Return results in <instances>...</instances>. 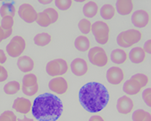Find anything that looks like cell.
Returning a JSON list of instances; mask_svg holds the SVG:
<instances>
[{
    "instance_id": "9",
    "label": "cell",
    "mask_w": 151,
    "mask_h": 121,
    "mask_svg": "<svg viewBox=\"0 0 151 121\" xmlns=\"http://www.w3.org/2000/svg\"><path fill=\"white\" fill-rule=\"evenodd\" d=\"M59 12L55 8H47L44 11L38 12L35 22L41 27L47 28L51 24H55L58 21Z\"/></svg>"
},
{
    "instance_id": "16",
    "label": "cell",
    "mask_w": 151,
    "mask_h": 121,
    "mask_svg": "<svg viewBox=\"0 0 151 121\" xmlns=\"http://www.w3.org/2000/svg\"><path fill=\"white\" fill-rule=\"evenodd\" d=\"M134 107L135 105L133 99L127 95L120 97L116 101V110L120 114L128 115L133 112Z\"/></svg>"
},
{
    "instance_id": "15",
    "label": "cell",
    "mask_w": 151,
    "mask_h": 121,
    "mask_svg": "<svg viewBox=\"0 0 151 121\" xmlns=\"http://www.w3.org/2000/svg\"><path fill=\"white\" fill-rule=\"evenodd\" d=\"M70 69L75 76H84L89 71L88 62L83 58H76L71 62Z\"/></svg>"
},
{
    "instance_id": "31",
    "label": "cell",
    "mask_w": 151,
    "mask_h": 121,
    "mask_svg": "<svg viewBox=\"0 0 151 121\" xmlns=\"http://www.w3.org/2000/svg\"><path fill=\"white\" fill-rule=\"evenodd\" d=\"M131 79H133V80H135L136 81H137L142 88L145 87V86H147L148 84H149V82H150V78H149V76L146 75V74H144V73H138L134 74V75L131 77Z\"/></svg>"
},
{
    "instance_id": "19",
    "label": "cell",
    "mask_w": 151,
    "mask_h": 121,
    "mask_svg": "<svg viewBox=\"0 0 151 121\" xmlns=\"http://www.w3.org/2000/svg\"><path fill=\"white\" fill-rule=\"evenodd\" d=\"M147 54L142 47H135L128 54L129 60L134 64H141L146 60Z\"/></svg>"
},
{
    "instance_id": "33",
    "label": "cell",
    "mask_w": 151,
    "mask_h": 121,
    "mask_svg": "<svg viewBox=\"0 0 151 121\" xmlns=\"http://www.w3.org/2000/svg\"><path fill=\"white\" fill-rule=\"evenodd\" d=\"M17 115L12 111H4L0 114V121H17Z\"/></svg>"
},
{
    "instance_id": "37",
    "label": "cell",
    "mask_w": 151,
    "mask_h": 121,
    "mask_svg": "<svg viewBox=\"0 0 151 121\" xmlns=\"http://www.w3.org/2000/svg\"><path fill=\"white\" fill-rule=\"evenodd\" d=\"M142 48L144 49V51L146 52V54H150L151 53V41L150 40H148L145 43H144V45H143V47Z\"/></svg>"
},
{
    "instance_id": "27",
    "label": "cell",
    "mask_w": 151,
    "mask_h": 121,
    "mask_svg": "<svg viewBox=\"0 0 151 121\" xmlns=\"http://www.w3.org/2000/svg\"><path fill=\"white\" fill-rule=\"evenodd\" d=\"M13 25H14V18L13 17H2L0 27L4 31L7 38H9L12 35Z\"/></svg>"
},
{
    "instance_id": "17",
    "label": "cell",
    "mask_w": 151,
    "mask_h": 121,
    "mask_svg": "<svg viewBox=\"0 0 151 121\" xmlns=\"http://www.w3.org/2000/svg\"><path fill=\"white\" fill-rule=\"evenodd\" d=\"M17 65L18 69L24 73H29L35 68V61L31 57L28 55L20 56L17 59Z\"/></svg>"
},
{
    "instance_id": "6",
    "label": "cell",
    "mask_w": 151,
    "mask_h": 121,
    "mask_svg": "<svg viewBox=\"0 0 151 121\" xmlns=\"http://www.w3.org/2000/svg\"><path fill=\"white\" fill-rule=\"evenodd\" d=\"M88 60L90 63L98 68H104L109 62V57L104 48L96 46L88 51Z\"/></svg>"
},
{
    "instance_id": "4",
    "label": "cell",
    "mask_w": 151,
    "mask_h": 121,
    "mask_svg": "<svg viewBox=\"0 0 151 121\" xmlns=\"http://www.w3.org/2000/svg\"><path fill=\"white\" fill-rule=\"evenodd\" d=\"M92 33L96 42L100 45H105L110 39L111 29L110 26L105 21H96L92 26Z\"/></svg>"
},
{
    "instance_id": "7",
    "label": "cell",
    "mask_w": 151,
    "mask_h": 121,
    "mask_svg": "<svg viewBox=\"0 0 151 121\" xmlns=\"http://www.w3.org/2000/svg\"><path fill=\"white\" fill-rule=\"evenodd\" d=\"M26 49V41L21 36H15L6 46V52L12 58H19Z\"/></svg>"
},
{
    "instance_id": "22",
    "label": "cell",
    "mask_w": 151,
    "mask_h": 121,
    "mask_svg": "<svg viewBox=\"0 0 151 121\" xmlns=\"http://www.w3.org/2000/svg\"><path fill=\"white\" fill-rule=\"evenodd\" d=\"M82 12L86 18L90 19L97 16V14L99 12V7L95 1H88L84 4Z\"/></svg>"
},
{
    "instance_id": "11",
    "label": "cell",
    "mask_w": 151,
    "mask_h": 121,
    "mask_svg": "<svg viewBox=\"0 0 151 121\" xmlns=\"http://www.w3.org/2000/svg\"><path fill=\"white\" fill-rule=\"evenodd\" d=\"M48 88L55 94L63 95L68 93L69 89V84L68 81L62 76L54 77L48 82Z\"/></svg>"
},
{
    "instance_id": "24",
    "label": "cell",
    "mask_w": 151,
    "mask_h": 121,
    "mask_svg": "<svg viewBox=\"0 0 151 121\" xmlns=\"http://www.w3.org/2000/svg\"><path fill=\"white\" fill-rule=\"evenodd\" d=\"M16 12H17L16 7L12 2H4L2 4V5L0 7V16L2 17H11L14 18Z\"/></svg>"
},
{
    "instance_id": "39",
    "label": "cell",
    "mask_w": 151,
    "mask_h": 121,
    "mask_svg": "<svg viewBox=\"0 0 151 121\" xmlns=\"http://www.w3.org/2000/svg\"><path fill=\"white\" fill-rule=\"evenodd\" d=\"M5 39H7L6 35H5L4 31L2 30V28L0 27V42H3L4 40H5Z\"/></svg>"
},
{
    "instance_id": "18",
    "label": "cell",
    "mask_w": 151,
    "mask_h": 121,
    "mask_svg": "<svg viewBox=\"0 0 151 121\" xmlns=\"http://www.w3.org/2000/svg\"><path fill=\"white\" fill-rule=\"evenodd\" d=\"M116 12L121 16L130 15L134 10V3L132 0H117L116 2Z\"/></svg>"
},
{
    "instance_id": "26",
    "label": "cell",
    "mask_w": 151,
    "mask_h": 121,
    "mask_svg": "<svg viewBox=\"0 0 151 121\" xmlns=\"http://www.w3.org/2000/svg\"><path fill=\"white\" fill-rule=\"evenodd\" d=\"M52 41V36L47 32H42L36 34L34 37V42L38 47H45Z\"/></svg>"
},
{
    "instance_id": "34",
    "label": "cell",
    "mask_w": 151,
    "mask_h": 121,
    "mask_svg": "<svg viewBox=\"0 0 151 121\" xmlns=\"http://www.w3.org/2000/svg\"><path fill=\"white\" fill-rule=\"evenodd\" d=\"M142 99L144 103L149 107H151V89L150 88H146L142 92Z\"/></svg>"
},
{
    "instance_id": "35",
    "label": "cell",
    "mask_w": 151,
    "mask_h": 121,
    "mask_svg": "<svg viewBox=\"0 0 151 121\" xmlns=\"http://www.w3.org/2000/svg\"><path fill=\"white\" fill-rule=\"evenodd\" d=\"M9 77V73L7 69L0 64V82H4Z\"/></svg>"
},
{
    "instance_id": "30",
    "label": "cell",
    "mask_w": 151,
    "mask_h": 121,
    "mask_svg": "<svg viewBox=\"0 0 151 121\" xmlns=\"http://www.w3.org/2000/svg\"><path fill=\"white\" fill-rule=\"evenodd\" d=\"M92 26L93 23L90 21V19L87 18H82L78 24V28L84 36L92 32Z\"/></svg>"
},
{
    "instance_id": "29",
    "label": "cell",
    "mask_w": 151,
    "mask_h": 121,
    "mask_svg": "<svg viewBox=\"0 0 151 121\" xmlns=\"http://www.w3.org/2000/svg\"><path fill=\"white\" fill-rule=\"evenodd\" d=\"M132 120L133 121H151L150 112L143 110L137 109L132 113Z\"/></svg>"
},
{
    "instance_id": "25",
    "label": "cell",
    "mask_w": 151,
    "mask_h": 121,
    "mask_svg": "<svg viewBox=\"0 0 151 121\" xmlns=\"http://www.w3.org/2000/svg\"><path fill=\"white\" fill-rule=\"evenodd\" d=\"M99 12L104 20H111L116 15V9L115 6L111 4H105L100 8Z\"/></svg>"
},
{
    "instance_id": "2",
    "label": "cell",
    "mask_w": 151,
    "mask_h": 121,
    "mask_svg": "<svg viewBox=\"0 0 151 121\" xmlns=\"http://www.w3.org/2000/svg\"><path fill=\"white\" fill-rule=\"evenodd\" d=\"M31 112L38 121H56L63 112V103L56 95L45 93L35 98Z\"/></svg>"
},
{
    "instance_id": "14",
    "label": "cell",
    "mask_w": 151,
    "mask_h": 121,
    "mask_svg": "<svg viewBox=\"0 0 151 121\" xmlns=\"http://www.w3.org/2000/svg\"><path fill=\"white\" fill-rule=\"evenodd\" d=\"M32 106L33 103L29 99L24 97H18L14 100L12 104V108L18 113L26 115L32 111Z\"/></svg>"
},
{
    "instance_id": "21",
    "label": "cell",
    "mask_w": 151,
    "mask_h": 121,
    "mask_svg": "<svg viewBox=\"0 0 151 121\" xmlns=\"http://www.w3.org/2000/svg\"><path fill=\"white\" fill-rule=\"evenodd\" d=\"M111 60L116 65L124 64L128 60V53L124 48H116L111 53Z\"/></svg>"
},
{
    "instance_id": "10",
    "label": "cell",
    "mask_w": 151,
    "mask_h": 121,
    "mask_svg": "<svg viewBox=\"0 0 151 121\" xmlns=\"http://www.w3.org/2000/svg\"><path fill=\"white\" fill-rule=\"evenodd\" d=\"M17 13L20 18L27 24L35 23L37 17V14H38L35 7L29 3L22 4L17 10Z\"/></svg>"
},
{
    "instance_id": "8",
    "label": "cell",
    "mask_w": 151,
    "mask_h": 121,
    "mask_svg": "<svg viewBox=\"0 0 151 121\" xmlns=\"http://www.w3.org/2000/svg\"><path fill=\"white\" fill-rule=\"evenodd\" d=\"M21 87L24 95L28 97L35 96L39 91L37 76L32 73H26L23 77Z\"/></svg>"
},
{
    "instance_id": "12",
    "label": "cell",
    "mask_w": 151,
    "mask_h": 121,
    "mask_svg": "<svg viewBox=\"0 0 151 121\" xmlns=\"http://www.w3.org/2000/svg\"><path fill=\"white\" fill-rule=\"evenodd\" d=\"M131 23L137 30L145 28L150 23V15L145 10L136 11L131 16Z\"/></svg>"
},
{
    "instance_id": "36",
    "label": "cell",
    "mask_w": 151,
    "mask_h": 121,
    "mask_svg": "<svg viewBox=\"0 0 151 121\" xmlns=\"http://www.w3.org/2000/svg\"><path fill=\"white\" fill-rule=\"evenodd\" d=\"M7 55L6 53L3 50V49H0V64H4L6 61H7Z\"/></svg>"
},
{
    "instance_id": "20",
    "label": "cell",
    "mask_w": 151,
    "mask_h": 121,
    "mask_svg": "<svg viewBox=\"0 0 151 121\" xmlns=\"http://www.w3.org/2000/svg\"><path fill=\"white\" fill-rule=\"evenodd\" d=\"M142 89V87L140 86L139 83L131 78L128 81H126L123 86V91L124 92V94H127V96L137 95L141 93Z\"/></svg>"
},
{
    "instance_id": "1",
    "label": "cell",
    "mask_w": 151,
    "mask_h": 121,
    "mask_svg": "<svg viewBox=\"0 0 151 121\" xmlns=\"http://www.w3.org/2000/svg\"><path fill=\"white\" fill-rule=\"evenodd\" d=\"M79 100L86 111L97 113L106 107L110 100V94L103 84L95 81L88 82L80 89Z\"/></svg>"
},
{
    "instance_id": "40",
    "label": "cell",
    "mask_w": 151,
    "mask_h": 121,
    "mask_svg": "<svg viewBox=\"0 0 151 121\" xmlns=\"http://www.w3.org/2000/svg\"><path fill=\"white\" fill-rule=\"evenodd\" d=\"M40 4H51L53 1L52 0H46V1H44V0H39L38 1Z\"/></svg>"
},
{
    "instance_id": "23",
    "label": "cell",
    "mask_w": 151,
    "mask_h": 121,
    "mask_svg": "<svg viewBox=\"0 0 151 121\" xmlns=\"http://www.w3.org/2000/svg\"><path fill=\"white\" fill-rule=\"evenodd\" d=\"M74 47L80 52H86L91 48V41L86 36H79L74 40Z\"/></svg>"
},
{
    "instance_id": "13",
    "label": "cell",
    "mask_w": 151,
    "mask_h": 121,
    "mask_svg": "<svg viewBox=\"0 0 151 121\" xmlns=\"http://www.w3.org/2000/svg\"><path fill=\"white\" fill-rule=\"evenodd\" d=\"M124 78L125 74L124 70L116 66L111 67L106 72V80L111 85L117 86L122 84L124 81Z\"/></svg>"
},
{
    "instance_id": "41",
    "label": "cell",
    "mask_w": 151,
    "mask_h": 121,
    "mask_svg": "<svg viewBox=\"0 0 151 121\" xmlns=\"http://www.w3.org/2000/svg\"><path fill=\"white\" fill-rule=\"evenodd\" d=\"M17 121H34V120H32V119H29V118H26V117H24L23 119H22V120H18Z\"/></svg>"
},
{
    "instance_id": "3",
    "label": "cell",
    "mask_w": 151,
    "mask_h": 121,
    "mask_svg": "<svg viewBox=\"0 0 151 121\" xmlns=\"http://www.w3.org/2000/svg\"><path fill=\"white\" fill-rule=\"evenodd\" d=\"M142 38V33L137 29H130L122 31L116 37L117 45L122 48H128L137 44Z\"/></svg>"
},
{
    "instance_id": "5",
    "label": "cell",
    "mask_w": 151,
    "mask_h": 121,
    "mask_svg": "<svg viewBox=\"0 0 151 121\" xmlns=\"http://www.w3.org/2000/svg\"><path fill=\"white\" fill-rule=\"evenodd\" d=\"M69 69V65L65 59L49 60L46 65V73L51 77H59L66 74Z\"/></svg>"
},
{
    "instance_id": "28",
    "label": "cell",
    "mask_w": 151,
    "mask_h": 121,
    "mask_svg": "<svg viewBox=\"0 0 151 121\" xmlns=\"http://www.w3.org/2000/svg\"><path fill=\"white\" fill-rule=\"evenodd\" d=\"M21 90V84L17 81H12L4 86V92L7 95L17 94Z\"/></svg>"
},
{
    "instance_id": "38",
    "label": "cell",
    "mask_w": 151,
    "mask_h": 121,
    "mask_svg": "<svg viewBox=\"0 0 151 121\" xmlns=\"http://www.w3.org/2000/svg\"><path fill=\"white\" fill-rule=\"evenodd\" d=\"M89 121H105L103 117L99 116V115H93L90 119Z\"/></svg>"
},
{
    "instance_id": "32",
    "label": "cell",
    "mask_w": 151,
    "mask_h": 121,
    "mask_svg": "<svg viewBox=\"0 0 151 121\" xmlns=\"http://www.w3.org/2000/svg\"><path fill=\"white\" fill-rule=\"evenodd\" d=\"M55 4L60 11L66 12V11H68L72 7L73 1L72 0H55Z\"/></svg>"
}]
</instances>
